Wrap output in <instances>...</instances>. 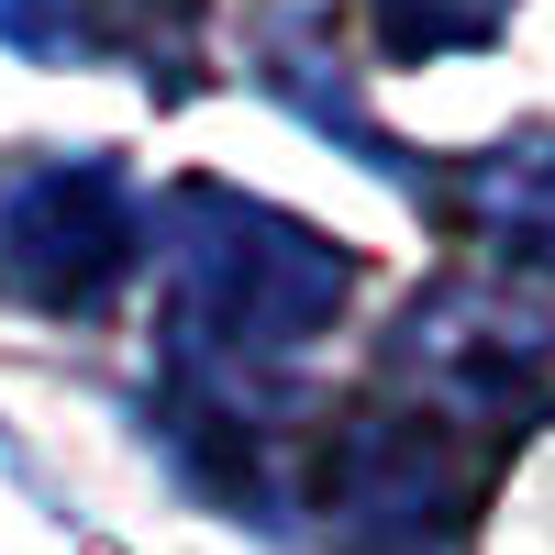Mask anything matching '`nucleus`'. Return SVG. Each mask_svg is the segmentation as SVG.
Segmentation results:
<instances>
[{
  "label": "nucleus",
  "mask_w": 555,
  "mask_h": 555,
  "mask_svg": "<svg viewBox=\"0 0 555 555\" xmlns=\"http://www.w3.org/2000/svg\"><path fill=\"white\" fill-rule=\"evenodd\" d=\"M145 256H156V334H167L156 366L190 389H300L311 345L356 300V256L234 178L156 190Z\"/></svg>",
  "instance_id": "nucleus-1"
},
{
  "label": "nucleus",
  "mask_w": 555,
  "mask_h": 555,
  "mask_svg": "<svg viewBox=\"0 0 555 555\" xmlns=\"http://www.w3.org/2000/svg\"><path fill=\"white\" fill-rule=\"evenodd\" d=\"M378 389L434 411V423H455V434H478V444L522 434L544 411V389H555V289H533L512 267L434 278V289L389 322Z\"/></svg>",
  "instance_id": "nucleus-2"
},
{
  "label": "nucleus",
  "mask_w": 555,
  "mask_h": 555,
  "mask_svg": "<svg viewBox=\"0 0 555 555\" xmlns=\"http://www.w3.org/2000/svg\"><path fill=\"white\" fill-rule=\"evenodd\" d=\"M489 489V444L411 400H356L311 444V512L334 555H467Z\"/></svg>",
  "instance_id": "nucleus-3"
},
{
  "label": "nucleus",
  "mask_w": 555,
  "mask_h": 555,
  "mask_svg": "<svg viewBox=\"0 0 555 555\" xmlns=\"http://www.w3.org/2000/svg\"><path fill=\"white\" fill-rule=\"evenodd\" d=\"M133 267H145V190L133 167L78 145V156H23L0 178V300L34 322H101Z\"/></svg>",
  "instance_id": "nucleus-4"
},
{
  "label": "nucleus",
  "mask_w": 555,
  "mask_h": 555,
  "mask_svg": "<svg viewBox=\"0 0 555 555\" xmlns=\"http://www.w3.org/2000/svg\"><path fill=\"white\" fill-rule=\"evenodd\" d=\"M256 56H267L256 78H267V89H278V101H289V112H300L311 133H334V145H345V156H356L366 178H389L400 201H434V167L411 156V145H400V133H389L378 112H366V89H356V67L334 56V34H322V12H278Z\"/></svg>",
  "instance_id": "nucleus-5"
},
{
  "label": "nucleus",
  "mask_w": 555,
  "mask_h": 555,
  "mask_svg": "<svg viewBox=\"0 0 555 555\" xmlns=\"http://www.w3.org/2000/svg\"><path fill=\"white\" fill-rule=\"evenodd\" d=\"M434 201L489 245V267L533 278V289L555 278V133H500V145L455 156L434 178Z\"/></svg>",
  "instance_id": "nucleus-6"
},
{
  "label": "nucleus",
  "mask_w": 555,
  "mask_h": 555,
  "mask_svg": "<svg viewBox=\"0 0 555 555\" xmlns=\"http://www.w3.org/2000/svg\"><path fill=\"white\" fill-rule=\"evenodd\" d=\"M366 23H378L389 67H444L512 34V0H366Z\"/></svg>",
  "instance_id": "nucleus-7"
}]
</instances>
